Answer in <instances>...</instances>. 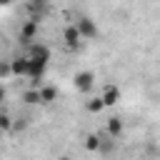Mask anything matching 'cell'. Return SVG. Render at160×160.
I'll return each mask as SVG.
<instances>
[{
	"label": "cell",
	"mask_w": 160,
	"mask_h": 160,
	"mask_svg": "<svg viewBox=\"0 0 160 160\" xmlns=\"http://www.w3.org/2000/svg\"><path fill=\"white\" fill-rule=\"evenodd\" d=\"M72 25L78 28V32H80L82 40H95V38L100 35V28H98V22H95L90 15H80Z\"/></svg>",
	"instance_id": "cell-1"
},
{
	"label": "cell",
	"mask_w": 160,
	"mask_h": 160,
	"mask_svg": "<svg viewBox=\"0 0 160 160\" xmlns=\"http://www.w3.org/2000/svg\"><path fill=\"white\" fill-rule=\"evenodd\" d=\"M72 85L78 92H90L95 88V72L92 70H78L72 75Z\"/></svg>",
	"instance_id": "cell-2"
},
{
	"label": "cell",
	"mask_w": 160,
	"mask_h": 160,
	"mask_svg": "<svg viewBox=\"0 0 160 160\" xmlns=\"http://www.w3.org/2000/svg\"><path fill=\"white\" fill-rule=\"evenodd\" d=\"M45 70H48V62L45 60H40V58H28V75L25 78H30V80H42L45 78Z\"/></svg>",
	"instance_id": "cell-3"
},
{
	"label": "cell",
	"mask_w": 160,
	"mask_h": 160,
	"mask_svg": "<svg viewBox=\"0 0 160 160\" xmlns=\"http://www.w3.org/2000/svg\"><path fill=\"white\" fill-rule=\"evenodd\" d=\"M38 38V18H30L22 28H20V32H18V40L22 42V45H30L32 40Z\"/></svg>",
	"instance_id": "cell-4"
},
{
	"label": "cell",
	"mask_w": 160,
	"mask_h": 160,
	"mask_svg": "<svg viewBox=\"0 0 160 160\" xmlns=\"http://www.w3.org/2000/svg\"><path fill=\"white\" fill-rule=\"evenodd\" d=\"M100 100H102V105H105V108L118 105V102H120V88H118V85H112V82L102 85V90H100Z\"/></svg>",
	"instance_id": "cell-5"
},
{
	"label": "cell",
	"mask_w": 160,
	"mask_h": 160,
	"mask_svg": "<svg viewBox=\"0 0 160 160\" xmlns=\"http://www.w3.org/2000/svg\"><path fill=\"white\" fill-rule=\"evenodd\" d=\"M62 40H65V45H68L70 50H78L80 42H82V38H80V32H78L75 25H68V28L62 30Z\"/></svg>",
	"instance_id": "cell-6"
},
{
	"label": "cell",
	"mask_w": 160,
	"mask_h": 160,
	"mask_svg": "<svg viewBox=\"0 0 160 160\" xmlns=\"http://www.w3.org/2000/svg\"><path fill=\"white\" fill-rule=\"evenodd\" d=\"M28 58H40V60L50 62L52 52H50V48L42 45V42H30V45H28Z\"/></svg>",
	"instance_id": "cell-7"
},
{
	"label": "cell",
	"mask_w": 160,
	"mask_h": 160,
	"mask_svg": "<svg viewBox=\"0 0 160 160\" xmlns=\"http://www.w3.org/2000/svg\"><path fill=\"white\" fill-rule=\"evenodd\" d=\"M10 75H15V78H25L28 75V55H20V58L10 60Z\"/></svg>",
	"instance_id": "cell-8"
},
{
	"label": "cell",
	"mask_w": 160,
	"mask_h": 160,
	"mask_svg": "<svg viewBox=\"0 0 160 160\" xmlns=\"http://www.w3.org/2000/svg\"><path fill=\"white\" fill-rule=\"evenodd\" d=\"M38 95H40V105H52L55 98H58V88L55 85H40Z\"/></svg>",
	"instance_id": "cell-9"
},
{
	"label": "cell",
	"mask_w": 160,
	"mask_h": 160,
	"mask_svg": "<svg viewBox=\"0 0 160 160\" xmlns=\"http://www.w3.org/2000/svg\"><path fill=\"white\" fill-rule=\"evenodd\" d=\"M105 130H108V135H110V138H120V135H122V130H125V122H122L118 115H112V118H108Z\"/></svg>",
	"instance_id": "cell-10"
},
{
	"label": "cell",
	"mask_w": 160,
	"mask_h": 160,
	"mask_svg": "<svg viewBox=\"0 0 160 160\" xmlns=\"http://www.w3.org/2000/svg\"><path fill=\"white\" fill-rule=\"evenodd\" d=\"M22 102L25 105H40V95H38V88H30L22 92Z\"/></svg>",
	"instance_id": "cell-11"
},
{
	"label": "cell",
	"mask_w": 160,
	"mask_h": 160,
	"mask_svg": "<svg viewBox=\"0 0 160 160\" xmlns=\"http://www.w3.org/2000/svg\"><path fill=\"white\" fill-rule=\"evenodd\" d=\"M85 110H88V112H102V110H105V105H102L100 95H98V98H90V100L85 102Z\"/></svg>",
	"instance_id": "cell-12"
},
{
	"label": "cell",
	"mask_w": 160,
	"mask_h": 160,
	"mask_svg": "<svg viewBox=\"0 0 160 160\" xmlns=\"http://www.w3.org/2000/svg\"><path fill=\"white\" fill-rule=\"evenodd\" d=\"M85 148H88L90 152H98V150H100V135H98V132H90V135L85 138Z\"/></svg>",
	"instance_id": "cell-13"
},
{
	"label": "cell",
	"mask_w": 160,
	"mask_h": 160,
	"mask_svg": "<svg viewBox=\"0 0 160 160\" xmlns=\"http://www.w3.org/2000/svg\"><path fill=\"white\" fill-rule=\"evenodd\" d=\"M10 128H12V118L5 110H0V130H10Z\"/></svg>",
	"instance_id": "cell-14"
},
{
	"label": "cell",
	"mask_w": 160,
	"mask_h": 160,
	"mask_svg": "<svg viewBox=\"0 0 160 160\" xmlns=\"http://www.w3.org/2000/svg\"><path fill=\"white\" fill-rule=\"evenodd\" d=\"M10 78V60H0V80Z\"/></svg>",
	"instance_id": "cell-15"
},
{
	"label": "cell",
	"mask_w": 160,
	"mask_h": 160,
	"mask_svg": "<svg viewBox=\"0 0 160 160\" xmlns=\"http://www.w3.org/2000/svg\"><path fill=\"white\" fill-rule=\"evenodd\" d=\"M28 128V120L25 118H18V120H12V128L10 130H25Z\"/></svg>",
	"instance_id": "cell-16"
},
{
	"label": "cell",
	"mask_w": 160,
	"mask_h": 160,
	"mask_svg": "<svg viewBox=\"0 0 160 160\" xmlns=\"http://www.w3.org/2000/svg\"><path fill=\"white\" fill-rule=\"evenodd\" d=\"M5 98H8V88H5L2 82H0V105L5 102Z\"/></svg>",
	"instance_id": "cell-17"
},
{
	"label": "cell",
	"mask_w": 160,
	"mask_h": 160,
	"mask_svg": "<svg viewBox=\"0 0 160 160\" xmlns=\"http://www.w3.org/2000/svg\"><path fill=\"white\" fill-rule=\"evenodd\" d=\"M8 5H12V0H0V8H8Z\"/></svg>",
	"instance_id": "cell-18"
}]
</instances>
